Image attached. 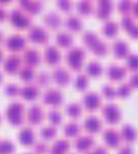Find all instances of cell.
<instances>
[{
  "instance_id": "cell-1",
  "label": "cell",
  "mask_w": 138,
  "mask_h": 154,
  "mask_svg": "<svg viewBox=\"0 0 138 154\" xmlns=\"http://www.w3.org/2000/svg\"><path fill=\"white\" fill-rule=\"evenodd\" d=\"M5 117L13 126L20 125L24 120V106L18 100H13L5 107Z\"/></svg>"
},
{
  "instance_id": "cell-2",
  "label": "cell",
  "mask_w": 138,
  "mask_h": 154,
  "mask_svg": "<svg viewBox=\"0 0 138 154\" xmlns=\"http://www.w3.org/2000/svg\"><path fill=\"white\" fill-rule=\"evenodd\" d=\"M6 18L14 28L19 30L29 28L32 25L31 15L25 13L20 7H13L9 13H7Z\"/></svg>"
},
{
  "instance_id": "cell-3",
  "label": "cell",
  "mask_w": 138,
  "mask_h": 154,
  "mask_svg": "<svg viewBox=\"0 0 138 154\" xmlns=\"http://www.w3.org/2000/svg\"><path fill=\"white\" fill-rule=\"evenodd\" d=\"M65 60L71 70L79 71L82 68L85 58V50L80 46H71L68 48L64 55Z\"/></svg>"
},
{
  "instance_id": "cell-4",
  "label": "cell",
  "mask_w": 138,
  "mask_h": 154,
  "mask_svg": "<svg viewBox=\"0 0 138 154\" xmlns=\"http://www.w3.org/2000/svg\"><path fill=\"white\" fill-rule=\"evenodd\" d=\"M5 48L11 51V53H16L18 51H24L26 46V39L24 35L20 33H12L4 39Z\"/></svg>"
},
{
  "instance_id": "cell-5",
  "label": "cell",
  "mask_w": 138,
  "mask_h": 154,
  "mask_svg": "<svg viewBox=\"0 0 138 154\" xmlns=\"http://www.w3.org/2000/svg\"><path fill=\"white\" fill-rule=\"evenodd\" d=\"M42 102L44 105L51 106L52 107L57 108L61 105L63 97L61 90L57 88H46L41 97Z\"/></svg>"
},
{
  "instance_id": "cell-6",
  "label": "cell",
  "mask_w": 138,
  "mask_h": 154,
  "mask_svg": "<svg viewBox=\"0 0 138 154\" xmlns=\"http://www.w3.org/2000/svg\"><path fill=\"white\" fill-rule=\"evenodd\" d=\"M27 39L36 44H46L49 39V34L43 26L33 24L27 30Z\"/></svg>"
},
{
  "instance_id": "cell-7",
  "label": "cell",
  "mask_w": 138,
  "mask_h": 154,
  "mask_svg": "<svg viewBox=\"0 0 138 154\" xmlns=\"http://www.w3.org/2000/svg\"><path fill=\"white\" fill-rule=\"evenodd\" d=\"M24 117L27 123L31 125H37L41 124L44 119V112L42 107L37 103L32 104L25 110Z\"/></svg>"
},
{
  "instance_id": "cell-8",
  "label": "cell",
  "mask_w": 138,
  "mask_h": 154,
  "mask_svg": "<svg viewBox=\"0 0 138 154\" xmlns=\"http://www.w3.org/2000/svg\"><path fill=\"white\" fill-rule=\"evenodd\" d=\"M101 114L104 117V120L108 124L111 125L118 123L121 118V112L119 106L113 102H108L105 104L101 107Z\"/></svg>"
},
{
  "instance_id": "cell-9",
  "label": "cell",
  "mask_w": 138,
  "mask_h": 154,
  "mask_svg": "<svg viewBox=\"0 0 138 154\" xmlns=\"http://www.w3.org/2000/svg\"><path fill=\"white\" fill-rule=\"evenodd\" d=\"M51 79L53 80V82L59 86V87H63L66 86L70 80H71V73L68 70L67 68L61 65H57L53 68V69L51 72Z\"/></svg>"
},
{
  "instance_id": "cell-10",
  "label": "cell",
  "mask_w": 138,
  "mask_h": 154,
  "mask_svg": "<svg viewBox=\"0 0 138 154\" xmlns=\"http://www.w3.org/2000/svg\"><path fill=\"white\" fill-rule=\"evenodd\" d=\"M42 59L49 66H57L61 60V53L57 46L47 44L43 49Z\"/></svg>"
},
{
  "instance_id": "cell-11",
  "label": "cell",
  "mask_w": 138,
  "mask_h": 154,
  "mask_svg": "<svg viewBox=\"0 0 138 154\" xmlns=\"http://www.w3.org/2000/svg\"><path fill=\"white\" fill-rule=\"evenodd\" d=\"M2 63L3 69L5 72L10 75L15 74L22 64L21 56L18 55L17 53H10L2 60Z\"/></svg>"
},
{
  "instance_id": "cell-12",
  "label": "cell",
  "mask_w": 138,
  "mask_h": 154,
  "mask_svg": "<svg viewBox=\"0 0 138 154\" xmlns=\"http://www.w3.org/2000/svg\"><path fill=\"white\" fill-rule=\"evenodd\" d=\"M41 54L37 49L33 47L25 48L21 55V60L24 65L29 66L31 68L36 67L41 62Z\"/></svg>"
},
{
  "instance_id": "cell-13",
  "label": "cell",
  "mask_w": 138,
  "mask_h": 154,
  "mask_svg": "<svg viewBox=\"0 0 138 154\" xmlns=\"http://www.w3.org/2000/svg\"><path fill=\"white\" fill-rule=\"evenodd\" d=\"M82 106L88 111H94L101 105V97L95 91H88L81 97Z\"/></svg>"
},
{
  "instance_id": "cell-14",
  "label": "cell",
  "mask_w": 138,
  "mask_h": 154,
  "mask_svg": "<svg viewBox=\"0 0 138 154\" xmlns=\"http://www.w3.org/2000/svg\"><path fill=\"white\" fill-rule=\"evenodd\" d=\"M42 20L44 25L50 30H57L62 23V20L60 14L54 10H50L43 14Z\"/></svg>"
},
{
  "instance_id": "cell-15",
  "label": "cell",
  "mask_w": 138,
  "mask_h": 154,
  "mask_svg": "<svg viewBox=\"0 0 138 154\" xmlns=\"http://www.w3.org/2000/svg\"><path fill=\"white\" fill-rule=\"evenodd\" d=\"M127 69L123 65L118 63H110L107 66L105 73L110 80L118 81L124 79L127 74Z\"/></svg>"
},
{
  "instance_id": "cell-16",
  "label": "cell",
  "mask_w": 138,
  "mask_h": 154,
  "mask_svg": "<svg viewBox=\"0 0 138 154\" xmlns=\"http://www.w3.org/2000/svg\"><path fill=\"white\" fill-rule=\"evenodd\" d=\"M102 139L106 145L111 148H117L121 143V136L115 128H106L102 132Z\"/></svg>"
},
{
  "instance_id": "cell-17",
  "label": "cell",
  "mask_w": 138,
  "mask_h": 154,
  "mask_svg": "<svg viewBox=\"0 0 138 154\" xmlns=\"http://www.w3.org/2000/svg\"><path fill=\"white\" fill-rule=\"evenodd\" d=\"M113 9V3L109 0H99L97 2L96 7H94V14L95 15L101 19V20H107Z\"/></svg>"
},
{
  "instance_id": "cell-18",
  "label": "cell",
  "mask_w": 138,
  "mask_h": 154,
  "mask_svg": "<svg viewBox=\"0 0 138 154\" xmlns=\"http://www.w3.org/2000/svg\"><path fill=\"white\" fill-rule=\"evenodd\" d=\"M94 138L89 134H81L75 137L73 141L74 148L80 152H86L90 150L94 144Z\"/></svg>"
},
{
  "instance_id": "cell-19",
  "label": "cell",
  "mask_w": 138,
  "mask_h": 154,
  "mask_svg": "<svg viewBox=\"0 0 138 154\" xmlns=\"http://www.w3.org/2000/svg\"><path fill=\"white\" fill-rule=\"evenodd\" d=\"M40 94L39 88L33 83H26L19 89V96L26 101L35 100Z\"/></svg>"
},
{
  "instance_id": "cell-20",
  "label": "cell",
  "mask_w": 138,
  "mask_h": 154,
  "mask_svg": "<svg viewBox=\"0 0 138 154\" xmlns=\"http://www.w3.org/2000/svg\"><path fill=\"white\" fill-rule=\"evenodd\" d=\"M35 134L33 129L29 125L23 126L17 133V140L20 144L24 146L32 145L34 143Z\"/></svg>"
},
{
  "instance_id": "cell-21",
  "label": "cell",
  "mask_w": 138,
  "mask_h": 154,
  "mask_svg": "<svg viewBox=\"0 0 138 154\" xmlns=\"http://www.w3.org/2000/svg\"><path fill=\"white\" fill-rule=\"evenodd\" d=\"M82 127L86 132L89 134H95L101 129L102 122L98 116L94 115H89L85 117L82 123Z\"/></svg>"
},
{
  "instance_id": "cell-22",
  "label": "cell",
  "mask_w": 138,
  "mask_h": 154,
  "mask_svg": "<svg viewBox=\"0 0 138 154\" xmlns=\"http://www.w3.org/2000/svg\"><path fill=\"white\" fill-rule=\"evenodd\" d=\"M63 24L68 32H79L83 26L80 17L75 14H67L63 20Z\"/></svg>"
},
{
  "instance_id": "cell-23",
  "label": "cell",
  "mask_w": 138,
  "mask_h": 154,
  "mask_svg": "<svg viewBox=\"0 0 138 154\" xmlns=\"http://www.w3.org/2000/svg\"><path fill=\"white\" fill-rule=\"evenodd\" d=\"M111 50L115 57L118 59L126 58L129 53V47L126 41L123 39H117L112 42Z\"/></svg>"
},
{
  "instance_id": "cell-24",
  "label": "cell",
  "mask_w": 138,
  "mask_h": 154,
  "mask_svg": "<svg viewBox=\"0 0 138 154\" xmlns=\"http://www.w3.org/2000/svg\"><path fill=\"white\" fill-rule=\"evenodd\" d=\"M19 7L24 10L28 14H36L39 13L42 7V3L41 1H32V0H20L18 2Z\"/></svg>"
},
{
  "instance_id": "cell-25",
  "label": "cell",
  "mask_w": 138,
  "mask_h": 154,
  "mask_svg": "<svg viewBox=\"0 0 138 154\" xmlns=\"http://www.w3.org/2000/svg\"><path fill=\"white\" fill-rule=\"evenodd\" d=\"M119 134H120L121 139L127 142V143H133L136 139V136H137V132L136 128L128 123H126L121 126Z\"/></svg>"
},
{
  "instance_id": "cell-26",
  "label": "cell",
  "mask_w": 138,
  "mask_h": 154,
  "mask_svg": "<svg viewBox=\"0 0 138 154\" xmlns=\"http://www.w3.org/2000/svg\"><path fill=\"white\" fill-rule=\"evenodd\" d=\"M55 42L61 48H70L73 42V36L68 31H59L55 35Z\"/></svg>"
},
{
  "instance_id": "cell-27",
  "label": "cell",
  "mask_w": 138,
  "mask_h": 154,
  "mask_svg": "<svg viewBox=\"0 0 138 154\" xmlns=\"http://www.w3.org/2000/svg\"><path fill=\"white\" fill-rule=\"evenodd\" d=\"M80 130L81 126L76 121L67 122L62 127L63 134L66 137H77L80 133Z\"/></svg>"
},
{
  "instance_id": "cell-28",
  "label": "cell",
  "mask_w": 138,
  "mask_h": 154,
  "mask_svg": "<svg viewBox=\"0 0 138 154\" xmlns=\"http://www.w3.org/2000/svg\"><path fill=\"white\" fill-rule=\"evenodd\" d=\"M101 32L107 37H113L118 32V24L114 20H106L101 26Z\"/></svg>"
},
{
  "instance_id": "cell-29",
  "label": "cell",
  "mask_w": 138,
  "mask_h": 154,
  "mask_svg": "<svg viewBox=\"0 0 138 154\" xmlns=\"http://www.w3.org/2000/svg\"><path fill=\"white\" fill-rule=\"evenodd\" d=\"M102 66L97 60H89L85 66V71L87 76L90 77H99L102 73Z\"/></svg>"
},
{
  "instance_id": "cell-30",
  "label": "cell",
  "mask_w": 138,
  "mask_h": 154,
  "mask_svg": "<svg viewBox=\"0 0 138 154\" xmlns=\"http://www.w3.org/2000/svg\"><path fill=\"white\" fill-rule=\"evenodd\" d=\"M100 38L99 37V35L93 32V31H90V30H87L85 31L83 33H82V36H81V40L84 43V45L91 50L93 48V46L96 44V42L99 40Z\"/></svg>"
},
{
  "instance_id": "cell-31",
  "label": "cell",
  "mask_w": 138,
  "mask_h": 154,
  "mask_svg": "<svg viewBox=\"0 0 138 154\" xmlns=\"http://www.w3.org/2000/svg\"><path fill=\"white\" fill-rule=\"evenodd\" d=\"M17 74H18L19 79L22 81H24L26 83H30V81H32L35 76V72H34L33 68H31V67L26 66V65L21 66L17 71Z\"/></svg>"
},
{
  "instance_id": "cell-32",
  "label": "cell",
  "mask_w": 138,
  "mask_h": 154,
  "mask_svg": "<svg viewBox=\"0 0 138 154\" xmlns=\"http://www.w3.org/2000/svg\"><path fill=\"white\" fill-rule=\"evenodd\" d=\"M65 113L71 117V118H78L81 112H82V106L79 102H70L65 106Z\"/></svg>"
},
{
  "instance_id": "cell-33",
  "label": "cell",
  "mask_w": 138,
  "mask_h": 154,
  "mask_svg": "<svg viewBox=\"0 0 138 154\" xmlns=\"http://www.w3.org/2000/svg\"><path fill=\"white\" fill-rule=\"evenodd\" d=\"M89 85V78L86 73L80 72L76 75L73 80L74 88L79 91H84Z\"/></svg>"
},
{
  "instance_id": "cell-34",
  "label": "cell",
  "mask_w": 138,
  "mask_h": 154,
  "mask_svg": "<svg viewBox=\"0 0 138 154\" xmlns=\"http://www.w3.org/2000/svg\"><path fill=\"white\" fill-rule=\"evenodd\" d=\"M76 9L77 12L80 14V15H89L90 13L93 12L94 7L93 5L90 1L89 0H81L80 2L77 3L76 5Z\"/></svg>"
},
{
  "instance_id": "cell-35",
  "label": "cell",
  "mask_w": 138,
  "mask_h": 154,
  "mask_svg": "<svg viewBox=\"0 0 138 154\" xmlns=\"http://www.w3.org/2000/svg\"><path fill=\"white\" fill-rule=\"evenodd\" d=\"M46 117H47L48 121L50 122V125H53V126L60 125V123L61 122V119H62L61 113L60 112V110L58 108H54V107H52L51 109H49L47 111Z\"/></svg>"
},
{
  "instance_id": "cell-36",
  "label": "cell",
  "mask_w": 138,
  "mask_h": 154,
  "mask_svg": "<svg viewBox=\"0 0 138 154\" xmlns=\"http://www.w3.org/2000/svg\"><path fill=\"white\" fill-rule=\"evenodd\" d=\"M34 81H35V85L37 87H41V88H45L49 85L50 80H51V76L50 74L45 71V70H40L38 73L35 74L34 76Z\"/></svg>"
},
{
  "instance_id": "cell-37",
  "label": "cell",
  "mask_w": 138,
  "mask_h": 154,
  "mask_svg": "<svg viewBox=\"0 0 138 154\" xmlns=\"http://www.w3.org/2000/svg\"><path fill=\"white\" fill-rule=\"evenodd\" d=\"M125 64L127 67V69L131 70L132 72H136L138 71V53L136 52H131L128 53L126 57Z\"/></svg>"
},
{
  "instance_id": "cell-38",
  "label": "cell",
  "mask_w": 138,
  "mask_h": 154,
  "mask_svg": "<svg viewBox=\"0 0 138 154\" xmlns=\"http://www.w3.org/2000/svg\"><path fill=\"white\" fill-rule=\"evenodd\" d=\"M56 133H57V131H56L55 126L51 125H44L39 130V135L43 140H51V139H52L56 135Z\"/></svg>"
},
{
  "instance_id": "cell-39",
  "label": "cell",
  "mask_w": 138,
  "mask_h": 154,
  "mask_svg": "<svg viewBox=\"0 0 138 154\" xmlns=\"http://www.w3.org/2000/svg\"><path fill=\"white\" fill-rule=\"evenodd\" d=\"M90 51L97 56H102V55H105L108 52V45L106 41H104L102 39H99Z\"/></svg>"
},
{
  "instance_id": "cell-40",
  "label": "cell",
  "mask_w": 138,
  "mask_h": 154,
  "mask_svg": "<svg viewBox=\"0 0 138 154\" xmlns=\"http://www.w3.org/2000/svg\"><path fill=\"white\" fill-rule=\"evenodd\" d=\"M51 148L62 153H65L70 149V142L65 138H58L52 143Z\"/></svg>"
},
{
  "instance_id": "cell-41",
  "label": "cell",
  "mask_w": 138,
  "mask_h": 154,
  "mask_svg": "<svg viewBox=\"0 0 138 154\" xmlns=\"http://www.w3.org/2000/svg\"><path fill=\"white\" fill-rule=\"evenodd\" d=\"M19 86L13 82H8L4 86V93L9 97H14L19 95Z\"/></svg>"
},
{
  "instance_id": "cell-42",
  "label": "cell",
  "mask_w": 138,
  "mask_h": 154,
  "mask_svg": "<svg viewBox=\"0 0 138 154\" xmlns=\"http://www.w3.org/2000/svg\"><path fill=\"white\" fill-rule=\"evenodd\" d=\"M14 151V143L7 139H0V154H12Z\"/></svg>"
},
{
  "instance_id": "cell-43",
  "label": "cell",
  "mask_w": 138,
  "mask_h": 154,
  "mask_svg": "<svg viewBox=\"0 0 138 154\" xmlns=\"http://www.w3.org/2000/svg\"><path fill=\"white\" fill-rule=\"evenodd\" d=\"M133 2L129 0H121L118 3V10L124 15L129 14L132 12Z\"/></svg>"
},
{
  "instance_id": "cell-44",
  "label": "cell",
  "mask_w": 138,
  "mask_h": 154,
  "mask_svg": "<svg viewBox=\"0 0 138 154\" xmlns=\"http://www.w3.org/2000/svg\"><path fill=\"white\" fill-rule=\"evenodd\" d=\"M32 150L34 154H45L48 152V145L43 141H36L32 144Z\"/></svg>"
},
{
  "instance_id": "cell-45",
  "label": "cell",
  "mask_w": 138,
  "mask_h": 154,
  "mask_svg": "<svg viewBox=\"0 0 138 154\" xmlns=\"http://www.w3.org/2000/svg\"><path fill=\"white\" fill-rule=\"evenodd\" d=\"M136 23V20H135V17L129 14H124L122 17H121V20H120V25L123 29H125L126 31L129 30L134 24Z\"/></svg>"
},
{
  "instance_id": "cell-46",
  "label": "cell",
  "mask_w": 138,
  "mask_h": 154,
  "mask_svg": "<svg viewBox=\"0 0 138 154\" xmlns=\"http://www.w3.org/2000/svg\"><path fill=\"white\" fill-rule=\"evenodd\" d=\"M101 94L107 98V99H113L116 95V88L111 84H104L101 88Z\"/></svg>"
},
{
  "instance_id": "cell-47",
  "label": "cell",
  "mask_w": 138,
  "mask_h": 154,
  "mask_svg": "<svg viewBox=\"0 0 138 154\" xmlns=\"http://www.w3.org/2000/svg\"><path fill=\"white\" fill-rule=\"evenodd\" d=\"M132 88L127 82H123L121 83L116 89V95L118 96L119 97H127L130 92H131Z\"/></svg>"
},
{
  "instance_id": "cell-48",
  "label": "cell",
  "mask_w": 138,
  "mask_h": 154,
  "mask_svg": "<svg viewBox=\"0 0 138 154\" xmlns=\"http://www.w3.org/2000/svg\"><path fill=\"white\" fill-rule=\"evenodd\" d=\"M56 5L59 9H61L62 12H70L72 7V3L69 0H58L56 2Z\"/></svg>"
},
{
  "instance_id": "cell-49",
  "label": "cell",
  "mask_w": 138,
  "mask_h": 154,
  "mask_svg": "<svg viewBox=\"0 0 138 154\" xmlns=\"http://www.w3.org/2000/svg\"><path fill=\"white\" fill-rule=\"evenodd\" d=\"M84 154H108V150L104 145L99 144L97 146H95L92 150H89L88 152H86Z\"/></svg>"
},
{
  "instance_id": "cell-50",
  "label": "cell",
  "mask_w": 138,
  "mask_h": 154,
  "mask_svg": "<svg viewBox=\"0 0 138 154\" xmlns=\"http://www.w3.org/2000/svg\"><path fill=\"white\" fill-rule=\"evenodd\" d=\"M130 87L133 88H138V71L136 72H133L131 74V76L129 77L128 82H127Z\"/></svg>"
},
{
  "instance_id": "cell-51",
  "label": "cell",
  "mask_w": 138,
  "mask_h": 154,
  "mask_svg": "<svg viewBox=\"0 0 138 154\" xmlns=\"http://www.w3.org/2000/svg\"><path fill=\"white\" fill-rule=\"evenodd\" d=\"M117 154H133V149L129 144H124L118 149Z\"/></svg>"
},
{
  "instance_id": "cell-52",
  "label": "cell",
  "mask_w": 138,
  "mask_h": 154,
  "mask_svg": "<svg viewBox=\"0 0 138 154\" xmlns=\"http://www.w3.org/2000/svg\"><path fill=\"white\" fill-rule=\"evenodd\" d=\"M132 38H138V23H135L129 30L127 31Z\"/></svg>"
},
{
  "instance_id": "cell-53",
  "label": "cell",
  "mask_w": 138,
  "mask_h": 154,
  "mask_svg": "<svg viewBox=\"0 0 138 154\" xmlns=\"http://www.w3.org/2000/svg\"><path fill=\"white\" fill-rule=\"evenodd\" d=\"M7 17V12L5 9L4 5H0V22H3L5 19H6Z\"/></svg>"
},
{
  "instance_id": "cell-54",
  "label": "cell",
  "mask_w": 138,
  "mask_h": 154,
  "mask_svg": "<svg viewBox=\"0 0 138 154\" xmlns=\"http://www.w3.org/2000/svg\"><path fill=\"white\" fill-rule=\"evenodd\" d=\"M132 13L135 16L138 17V1L133 3V8H132Z\"/></svg>"
},
{
  "instance_id": "cell-55",
  "label": "cell",
  "mask_w": 138,
  "mask_h": 154,
  "mask_svg": "<svg viewBox=\"0 0 138 154\" xmlns=\"http://www.w3.org/2000/svg\"><path fill=\"white\" fill-rule=\"evenodd\" d=\"M48 154H64V153H62V152H58V151H56V150H54V149H52V148H51V147H50V149L48 150Z\"/></svg>"
},
{
  "instance_id": "cell-56",
  "label": "cell",
  "mask_w": 138,
  "mask_h": 154,
  "mask_svg": "<svg viewBox=\"0 0 138 154\" xmlns=\"http://www.w3.org/2000/svg\"><path fill=\"white\" fill-rule=\"evenodd\" d=\"M2 42H4V35H3L2 32L0 31V43H1Z\"/></svg>"
},
{
  "instance_id": "cell-57",
  "label": "cell",
  "mask_w": 138,
  "mask_h": 154,
  "mask_svg": "<svg viewBox=\"0 0 138 154\" xmlns=\"http://www.w3.org/2000/svg\"><path fill=\"white\" fill-rule=\"evenodd\" d=\"M3 60V51H2V50L0 49V62Z\"/></svg>"
},
{
  "instance_id": "cell-58",
  "label": "cell",
  "mask_w": 138,
  "mask_h": 154,
  "mask_svg": "<svg viewBox=\"0 0 138 154\" xmlns=\"http://www.w3.org/2000/svg\"><path fill=\"white\" fill-rule=\"evenodd\" d=\"M21 154H34L33 152H23V153Z\"/></svg>"
},
{
  "instance_id": "cell-59",
  "label": "cell",
  "mask_w": 138,
  "mask_h": 154,
  "mask_svg": "<svg viewBox=\"0 0 138 154\" xmlns=\"http://www.w3.org/2000/svg\"><path fill=\"white\" fill-rule=\"evenodd\" d=\"M1 80H2V74H1V72H0V82H1Z\"/></svg>"
},
{
  "instance_id": "cell-60",
  "label": "cell",
  "mask_w": 138,
  "mask_h": 154,
  "mask_svg": "<svg viewBox=\"0 0 138 154\" xmlns=\"http://www.w3.org/2000/svg\"><path fill=\"white\" fill-rule=\"evenodd\" d=\"M0 120H1V116H0Z\"/></svg>"
},
{
  "instance_id": "cell-61",
  "label": "cell",
  "mask_w": 138,
  "mask_h": 154,
  "mask_svg": "<svg viewBox=\"0 0 138 154\" xmlns=\"http://www.w3.org/2000/svg\"><path fill=\"white\" fill-rule=\"evenodd\" d=\"M71 154H74V153H71Z\"/></svg>"
}]
</instances>
